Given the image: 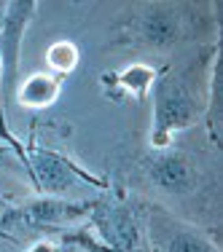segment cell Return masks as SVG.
<instances>
[{
  "instance_id": "8",
  "label": "cell",
  "mask_w": 223,
  "mask_h": 252,
  "mask_svg": "<svg viewBox=\"0 0 223 252\" xmlns=\"http://www.w3.org/2000/svg\"><path fill=\"white\" fill-rule=\"evenodd\" d=\"M143 172L156 188L167 190L172 196H186L194 193L199 175L188 156L175 151V148H161V151H150L143 158Z\"/></svg>"
},
{
  "instance_id": "4",
  "label": "cell",
  "mask_w": 223,
  "mask_h": 252,
  "mask_svg": "<svg viewBox=\"0 0 223 252\" xmlns=\"http://www.w3.org/2000/svg\"><path fill=\"white\" fill-rule=\"evenodd\" d=\"M186 35L183 5L175 3H143L121 25L118 46L140 49H170Z\"/></svg>"
},
{
  "instance_id": "3",
  "label": "cell",
  "mask_w": 223,
  "mask_h": 252,
  "mask_svg": "<svg viewBox=\"0 0 223 252\" xmlns=\"http://www.w3.org/2000/svg\"><path fill=\"white\" fill-rule=\"evenodd\" d=\"M89 228L113 252H150L140 212L121 196L111 193V188L94 199L89 212Z\"/></svg>"
},
{
  "instance_id": "10",
  "label": "cell",
  "mask_w": 223,
  "mask_h": 252,
  "mask_svg": "<svg viewBox=\"0 0 223 252\" xmlns=\"http://www.w3.org/2000/svg\"><path fill=\"white\" fill-rule=\"evenodd\" d=\"M14 94L22 107L43 110V107H51L59 99V94H62V78H57L51 73H33L16 86Z\"/></svg>"
},
{
  "instance_id": "5",
  "label": "cell",
  "mask_w": 223,
  "mask_h": 252,
  "mask_svg": "<svg viewBox=\"0 0 223 252\" xmlns=\"http://www.w3.org/2000/svg\"><path fill=\"white\" fill-rule=\"evenodd\" d=\"M92 201H68L59 196H38L19 207H5L0 215V233L14 231H54L59 233L65 225L89 218Z\"/></svg>"
},
{
  "instance_id": "14",
  "label": "cell",
  "mask_w": 223,
  "mask_h": 252,
  "mask_svg": "<svg viewBox=\"0 0 223 252\" xmlns=\"http://www.w3.org/2000/svg\"><path fill=\"white\" fill-rule=\"evenodd\" d=\"M5 207H8V201H5L3 196H0V209H5Z\"/></svg>"
},
{
  "instance_id": "1",
  "label": "cell",
  "mask_w": 223,
  "mask_h": 252,
  "mask_svg": "<svg viewBox=\"0 0 223 252\" xmlns=\"http://www.w3.org/2000/svg\"><path fill=\"white\" fill-rule=\"evenodd\" d=\"M204 121V102L186 75L161 70L153 83V124H150V151L170 148L178 131Z\"/></svg>"
},
{
  "instance_id": "12",
  "label": "cell",
  "mask_w": 223,
  "mask_h": 252,
  "mask_svg": "<svg viewBox=\"0 0 223 252\" xmlns=\"http://www.w3.org/2000/svg\"><path fill=\"white\" fill-rule=\"evenodd\" d=\"M59 242L65 244V247H78L83 252H113L111 247H105V244L100 242L97 236L92 233V228H78V231H59L57 233Z\"/></svg>"
},
{
  "instance_id": "2",
  "label": "cell",
  "mask_w": 223,
  "mask_h": 252,
  "mask_svg": "<svg viewBox=\"0 0 223 252\" xmlns=\"http://www.w3.org/2000/svg\"><path fill=\"white\" fill-rule=\"evenodd\" d=\"M14 153L25 164L27 175L40 196H59L62 199L68 190L78 188V185H94L100 190L111 188V183L105 177L83 169L81 164H75L70 156L59 151H49V148H38V145H22L19 142L14 148Z\"/></svg>"
},
{
  "instance_id": "13",
  "label": "cell",
  "mask_w": 223,
  "mask_h": 252,
  "mask_svg": "<svg viewBox=\"0 0 223 252\" xmlns=\"http://www.w3.org/2000/svg\"><path fill=\"white\" fill-rule=\"evenodd\" d=\"M27 252H65L59 244H54V242H38V244H33Z\"/></svg>"
},
{
  "instance_id": "7",
  "label": "cell",
  "mask_w": 223,
  "mask_h": 252,
  "mask_svg": "<svg viewBox=\"0 0 223 252\" xmlns=\"http://www.w3.org/2000/svg\"><path fill=\"white\" fill-rule=\"evenodd\" d=\"M146 236L150 252H221L204 231L175 220L172 215L161 212V207H150Z\"/></svg>"
},
{
  "instance_id": "11",
  "label": "cell",
  "mask_w": 223,
  "mask_h": 252,
  "mask_svg": "<svg viewBox=\"0 0 223 252\" xmlns=\"http://www.w3.org/2000/svg\"><path fill=\"white\" fill-rule=\"evenodd\" d=\"M78 59H81V51L68 38L54 40L49 49H46V64H49L51 75H57V78H65V75L73 73L78 67Z\"/></svg>"
},
{
  "instance_id": "9",
  "label": "cell",
  "mask_w": 223,
  "mask_h": 252,
  "mask_svg": "<svg viewBox=\"0 0 223 252\" xmlns=\"http://www.w3.org/2000/svg\"><path fill=\"white\" fill-rule=\"evenodd\" d=\"M156 78H159V70L156 67H150L146 62H132L121 70L102 73L100 83H102V92L113 102H124V99L143 102L148 97V92L153 89Z\"/></svg>"
},
{
  "instance_id": "6",
  "label": "cell",
  "mask_w": 223,
  "mask_h": 252,
  "mask_svg": "<svg viewBox=\"0 0 223 252\" xmlns=\"http://www.w3.org/2000/svg\"><path fill=\"white\" fill-rule=\"evenodd\" d=\"M38 3L35 0H11L5 3L3 25H0V75H3V99L16 92V78H19V54L22 40L33 22Z\"/></svg>"
}]
</instances>
